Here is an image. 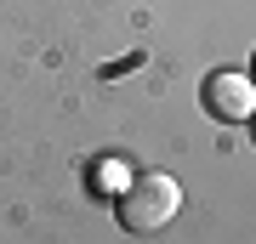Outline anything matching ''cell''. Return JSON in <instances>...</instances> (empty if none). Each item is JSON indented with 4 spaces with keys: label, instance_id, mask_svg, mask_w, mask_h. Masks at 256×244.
Masks as SVG:
<instances>
[{
    "label": "cell",
    "instance_id": "obj_4",
    "mask_svg": "<svg viewBox=\"0 0 256 244\" xmlns=\"http://www.w3.org/2000/svg\"><path fill=\"white\" fill-rule=\"evenodd\" d=\"M250 119H256V108H250Z\"/></svg>",
    "mask_w": 256,
    "mask_h": 244
},
{
    "label": "cell",
    "instance_id": "obj_1",
    "mask_svg": "<svg viewBox=\"0 0 256 244\" xmlns=\"http://www.w3.org/2000/svg\"><path fill=\"white\" fill-rule=\"evenodd\" d=\"M176 210H182V182L165 176V171H142V176H131L126 188H120L114 222L126 227V233H160V227L176 222Z\"/></svg>",
    "mask_w": 256,
    "mask_h": 244
},
{
    "label": "cell",
    "instance_id": "obj_2",
    "mask_svg": "<svg viewBox=\"0 0 256 244\" xmlns=\"http://www.w3.org/2000/svg\"><path fill=\"white\" fill-rule=\"evenodd\" d=\"M250 108H256V85H250V74L222 68V74H210V80H205V114H210V119L234 125V119H250Z\"/></svg>",
    "mask_w": 256,
    "mask_h": 244
},
{
    "label": "cell",
    "instance_id": "obj_3",
    "mask_svg": "<svg viewBox=\"0 0 256 244\" xmlns=\"http://www.w3.org/2000/svg\"><path fill=\"white\" fill-rule=\"evenodd\" d=\"M250 85H256V51H250Z\"/></svg>",
    "mask_w": 256,
    "mask_h": 244
}]
</instances>
